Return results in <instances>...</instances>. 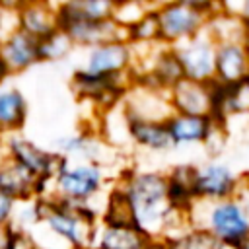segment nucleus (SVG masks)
I'll list each match as a JSON object with an SVG mask.
<instances>
[{"instance_id": "nucleus-20", "label": "nucleus", "mask_w": 249, "mask_h": 249, "mask_svg": "<svg viewBox=\"0 0 249 249\" xmlns=\"http://www.w3.org/2000/svg\"><path fill=\"white\" fill-rule=\"evenodd\" d=\"M150 237L136 226H115L99 222L93 245L99 249H144Z\"/></svg>"}, {"instance_id": "nucleus-30", "label": "nucleus", "mask_w": 249, "mask_h": 249, "mask_svg": "<svg viewBox=\"0 0 249 249\" xmlns=\"http://www.w3.org/2000/svg\"><path fill=\"white\" fill-rule=\"evenodd\" d=\"M144 249H171L163 239H150Z\"/></svg>"}, {"instance_id": "nucleus-23", "label": "nucleus", "mask_w": 249, "mask_h": 249, "mask_svg": "<svg viewBox=\"0 0 249 249\" xmlns=\"http://www.w3.org/2000/svg\"><path fill=\"white\" fill-rule=\"evenodd\" d=\"M126 43L132 47H148V45L161 43L158 18H156V6L148 14H144L134 25H130L126 29Z\"/></svg>"}, {"instance_id": "nucleus-2", "label": "nucleus", "mask_w": 249, "mask_h": 249, "mask_svg": "<svg viewBox=\"0 0 249 249\" xmlns=\"http://www.w3.org/2000/svg\"><path fill=\"white\" fill-rule=\"evenodd\" d=\"M39 224L62 249H86L93 243L99 226V212L88 204L56 200L53 196L35 198Z\"/></svg>"}, {"instance_id": "nucleus-13", "label": "nucleus", "mask_w": 249, "mask_h": 249, "mask_svg": "<svg viewBox=\"0 0 249 249\" xmlns=\"http://www.w3.org/2000/svg\"><path fill=\"white\" fill-rule=\"evenodd\" d=\"M18 29L41 41L60 27L56 4L51 2H18L16 8Z\"/></svg>"}, {"instance_id": "nucleus-19", "label": "nucleus", "mask_w": 249, "mask_h": 249, "mask_svg": "<svg viewBox=\"0 0 249 249\" xmlns=\"http://www.w3.org/2000/svg\"><path fill=\"white\" fill-rule=\"evenodd\" d=\"M29 115V105L23 91L16 86L0 88V136L18 134L23 130Z\"/></svg>"}, {"instance_id": "nucleus-6", "label": "nucleus", "mask_w": 249, "mask_h": 249, "mask_svg": "<svg viewBox=\"0 0 249 249\" xmlns=\"http://www.w3.org/2000/svg\"><path fill=\"white\" fill-rule=\"evenodd\" d=\"M4 146H6L8 160H12L18 165H21L23 169H27L45 187H49V183L56 177V173L62 169V165L66 161V158H62L60 154H56L53 150H45L43 146L29 140L23 132L6 136ZM45 195H47V191H45Z\"/></svg>"}, {"instance_id": "nucleus-7", "label": "nucleus", "mask_w": 249, "mask_h": 249, "mask_svg": "<svg viewBox=\"0 0 249 249\" xmlns=\"http://www.w3.org/2000/svg\"><path fill=\"white\" fill-rule=\"evenodd\" d=\"M132 68V49L126 41H113L86 51V58L78 68L84 76L93 78H113L130 74Z\"/></svg>"}, {"instance_id": "nucleus-11", "label": "nucleus", "mask_w": 249, "mask_h": 249, "mask_svg": "<svg viewBox=\"0 0 249 249\" xmlns=\"http://www.w3.org/2000/svg\"><path fill=\"white\" fill-rule=\"evenodd\" d=\"M167 97L173 113L212 117L214 82H195V80L183 78L167 91Z\"/></svg>"}, {"instance_id": "nucleus-33", "label": "nucleus", "mask_w": 249, "mask_h": 249, "mask_svg": "<svg viewBox=\"0 0 249 249\" xmlns=\"http://www.w3.org/2000/svg\"><path fill=\"white\" fill-rule=\"evenodd\" d=\"M218 249H239V247H231V245H218Z\"/></svg>"}, {"instance_id": "nucleus-17", "label": "nucleus", "mask_w": 249, "mask_h": 249, "mask_svg": "<svg viewBox=\"0 0 249 249\" xmlns=\"http://www.w3.org/2000/svg\"><path fill=\"white\" fill-rule=\"evenodd\" d=\"M216 121L212 117H195L173 113L167 119V126L173 138L175 148L181 146H204Z\"/></svg>"}, {"instance_id": "nucleus-14", "label": "nucleus", "mask_w": 249, "mask_h": 249, "mask_svg": "<svg viewBox=\"0 0 249 249\" xmlns=\"http://www.w3.org/2000/svg\"><path fill=\"white\" fill-rule=\"evenodd\" d=\"M0 60L12 76L27 72L35 64H39L37 41L19 29H14L0 39Z\"/></svg>"}, {"instance_id": "nucleus-21", "label": "nucleus", "mask_w": 249, "mask_h": 249, "mask_svg": "<svg viewBox=\"0 0 249 249\" xmlns=\"http://www.w3.org/2000/svg\"><path fill=\"white\" fill-rule=\"evenodd\" d=\"M204 33L216 43H243L249 29L247 25L241 21L239 16L228 12L222 8V4H218V10L208 18Z\"/></svg>"}, {"instance_id": "nucleus-1", "label": "nucleus", "mask_w": 249, "mask_h": 249, "mask_svg": "<svg viewBox=\"0 0 249 249\" xmlns=\"http://www.w3.org/2000/svg\"><path fill=\"white\" fill-rule=\"evenodd\" d=\"M117 185L128 198L134 226L150 239H160L169 216L175 210L169 202V183L165 171L128 169L119 175Z\"/></svg>"}, {"instance_id": "nucleus-36", "label": "nucleus", "mask_w": 249, "mask_h": 249, "mask_svg": "<svg viewBox=\"0 0 249 249\" xmlns=\"http://www.w3.org/2000/svg\"><path fill=\"white\" fill-rule=\"evenodd\" d=\"M86 249H99V247H97V245H93V243H91V245H89V247H86Z\"/></svg>"}, {"instance_id": "nucleus-34", "label": "nucleus", "mask_w": 249, "mask_h": 249, "mask_svg": "<svg viewBox=\"0 0 249 249\" xmlns=\"http://www.w3.org/2000/svg\"><path fill=\"white\" fill-rule=\"evenodd\" d=\"M239 249H249V239H247L245 243H241V245H239Z\"/></svg>"}, {"instance_id": "nucleus-10", "label": "nucleus", "mask_w": 249, "mask_h": 249, "mask_svg": "<svg viewBox=\"0 0 249 249\" xmlns=\"http://www.w3.org/2000/svg\"><path fill=\"white\" fill-rule=\"evenodd\" d=\"M121 109L126 119L134 121H160L167 123V119L173 115V109L169 105L167 91H160L148 86L132 84L126 91Z\"/></svg>"}, {"instance_id": "nucleus-32", "label": "nucleus", "mask_w": 249, "mask_h": 249, "mask_svg": "<svg viewBox=\"0 0 249 249\" xmlns=\"http://www.w3.org/2000/svg\"><path fill=\"white\" fill-rule=\"evenodd\" d=\"M8 241V228H0V249H6Z\"/></svg>"}, {"instance_id": "nucleus-15", "label": "nucleus", "mask_w": 249, "mask_h": 249, "mask_svg": "<svg viewBox=\"0 0 249 249\" xmlns=\"http://www.w3.org/2000/svg\"><path fill=\"white\" fill-rule=\"evenodd\" d=\"M249 78V53L243 43L216 45L214 82L220 86H233Z\"/></svg>"}, {"instance_id": "nucleus-35", "label": "nucleus", "mask_w": 249, "mask_h": 249, "mask_svg": "<svg viewBox=\"0 0 249 249\" xmlns=\"http://www.w3.org/2000/svg\"><path fill=\"white\" fill-rule=\"evenodd\" d=\"M245 47H247V53H249V33H247V37H245Z\"/></svg>"}, {"instance_id": "nucleus-5", "label": "nucleus", "mask_w": 249, "mask_h": 249, "mask_svg": "<svg viewBox=\"0 0 249 249\" xmlns=\"http://www.w3.org/2000/svg\"><path fill=\"white\" fill-rule=\"evenodd\" d=\"M105 187L107 173L103 165L86 160H66L62 169L49 183L45 196L91 206V200L99 196Z\"/></svg>"}, {"instance_id": "nucleus-9", "label": "nucleus", "mask_w": 249, "mask_h": 249, "mask_svg": "<svg viewBox=\"0 0 249 249\" xmlns=\"http://www.w3.org/2000/svg\"><path fill=\"white\" fill-rule=\"evenodd\" d=\"M183 76L195 82H214L216 68V43L202 31L196 37L173 47Z\"/></svg>"}, {"instance_id": "nucleus-31", "label": "nucleus", "mask_w": 249, "mask_h": 249, "mask_svg": "<svg viewBox=\"0 0 249 249\" xmlns=\"http://www.w3.org/2000/svg\"><path fill=\"white\" fill-rule=\"evenodd\" d=\"M10 76H12V74L8 72V68L4 66V62L0 60V88H2V86H6V82H8V78H10Z\"/></svg>"}, {"instance_id": "nucleus-3", "label": "nucleus", "mask_w": 249, "mask_h": 249, "mask_svg": "<svg viewBox=\"0 0 249 249\" xmlns=\"http://www.w3.org/2000/svg\"><path fill=\"white\" fill-rule=\"evenodd\" d=\"M189 216L193 226L206 230L218 245L239 247L249 239V208L235 196L216 202L195 200Z\"/></svg>"}, {"instance_id": "nucleus-16", "label": "nucleus", "mask_w": 249, "mask_h": 249, "mask_svg": "<svg viewBox=\"0 0 249 249\" xmlns=\"http://www.w3.org/2000/svg\"><path fill=\"white\" fill-rule=\"evenodd\" d=\"M0 191L16 202H27L37 196H45L47 187L27 169L6 158V161L0 165Z\"/></svg>"}, {"instance_id": "nucleus-26", "label": "nucleus", "mask_w": 249, "mask_h": 249, "mask_svg": "<svg viewBox=\"0 0 249 249\" xmlns=\"http://www.w3.org/2000/svg\"><path fill=\"white\" fill-rule=\"evenodd\" d=\"M156 4H146V2H115L113 10V19L123 27L128 29L134 25L144 14H148Z\"/></svg>"}, {"instance_id": "nucleus-25", "label": "nucleus", "mask_w": 249, "mask_h": 249, "mask_svg": "<svg viewBox=\"0 0 249 249\" xmlns=\"http://www.w3.org/2000/svg\"><path fill=\"white\" fill-rule=\"evenodd\" d=\"M171 249H218L216 239L202 228H191L177 239L167 243Z\"/></svg>"}, {"instance_id": "nucleus-8", "label": "nucleus", "mask_w": 249, "mask_h": 249, "mask_svg": "<svg viewBox=\"0 0 249 249\" xmlns=\"http://www.w3.org/2000/svg\"><path fill=\"white\" fill-rule=\"evenodd\" d=\"M239 175L224 161L208 160L196 165L195 173V200L216 202L233 198L237 193Z\"/></svg>"}, {"instance_id": "nucleus-18", "label": "nucleus", "mask_w": 249, "mask_h": 249, "mask_svg": "<svg viewBox=\"0 0 249 249\" xmlns=\"http://www.w3.org/2000/svg\"><path fill=\"white\" fill-rule=\"evenodd\" d=\"M126 134L134 146L148 152H169L175 148L167 123L126 119Z\"/></svg>"}, {"instance_id": "nucleus-24", "label": "nucleus", "mask_w": 249, "mask_h": 249, "mask_svg": "<svg viewBox=\"0 0 249 249\" xmlns=\"http://www.w3.org/2000/svg\"><path fill=\"white\" fill-rule=\"evenodd\" d=\"M37 47H39V62H58L66 58L74 49L72 41L60 27L49 37L37 41Z\"/></svg>"}, {"instance_id": "nucleus-28", "label": "nucleus", "mask_w": 249, "mask_h": 249, "mask_svg": "<svg viewBox=\"0 0 249 249\" xmlns=\"http://www.w3.org/2000/svg\"><path fill=\"white\" fill-rule=\"evenodd\" d=\"M16 8L18 2H0V39L6 37L8 33H12L14 29H18L16 23Z\"/></svg>"}, {"instance_id": "nucleus-29", "label": "nucleus", "mask_w": 249, "mask_h": 249, "mask_svg": "<svg viewBox=\"0 0 249 249\" xmlns=\"http://www.w3.org/2000/svg\"><path fill=\"white\" fill-rule=\"evenodd\" d=\"M14 210H16V200H12L8 195H4L0 191V228H8L10 226Z\"/></svg>"}, {"instance_id": "nucleus-27", "label": "nucleus", "mask_w": 249, "mask_h": 249, "mask_svg": "<svg viewBox=\"0 0 249 249\" xmlns=\"http://www.w3.org/2000/svg\"><path fill=\"white\" fill-rule=\"evenodd\" d=\"M6 249H41L35 235L27 230H18V228H8V241Z\"/></svg>"}, {"instance_id": "nucleus-4", "label": "nucleus", "mask_w": 249, "mask_h": 249, "mask_svg": "<svg viewBox=\"0 0 249 249\" xmlns=\"http://www.w3.org/2000/svg\"><path fill=\"white\" fill-rule=\"evenodd\" d=\"M218 10V2L173 0L156 4L160 41L167 47H177L204 31L208 18Z\"/></svg>"}, {"instance_id": "nucleus-12", "label": "nucleus", "mask_w": 249, "mask_h": 249, "mask_svg": "<svg viewBox=\"0 0 249 249\" xmlns=\"http://www.w3.org/2000/svg\"><path fill=\"white\" fill-rule=\"evenodd\" d=\"M60 29L68 35L74 47L86 51L113 41H126V29H123L113 18L99 21H66L60 23Z\"/></svg>"}, {"instance_id": "nucleus-22", "label": "nucleus", "mask_w": 249, "mask_h": 249, "mask_svg": "<svg viewBox=\"0 0 249 249\" xmlns=\"http://www.w3.org/2000/svg\"><path fill=\"white\" fill-rule=\"evenodd\" d=\"M60 23L66 21H99L111 19L115 2L109 0H70L56 4Z\"/></svg>"}]
</instances>
